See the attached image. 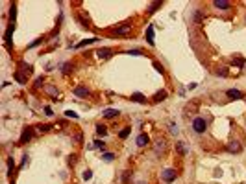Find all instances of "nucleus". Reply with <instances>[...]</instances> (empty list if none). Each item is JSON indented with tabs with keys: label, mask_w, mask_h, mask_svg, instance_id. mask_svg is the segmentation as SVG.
I'll return each mask as SVG.
<instances>
[{
	"label": "nucleus",
	"mask_w": 246,
	"mask_h": 184,
	"mask_svg": "<svg viewBox=\"0 0 246 184\" xmlns=\"http://www.w3.org/2000/svg\"><path fill=\"white\" fill-rule=\"evenodd\" d=\"M157 7H161V2H154V4H150V7H148V13H154Z\"/></svg>",
	"instance_id": "c85d7f7f"
},
{
	"label": "nucleus",
	"mask_w": 246,
	"mask_h": 184,
	"mask_svg": "<svg viewBox=\"0 0 246 184\" xmlns=\"http://www.w3.org/2000/svg\"><path fill=\"white\" fill-rule=\"evenodd\" d=\"M130 31H132V26H130V22H128V24L117 26L115 30H111V35H128Z\"/></svg>",
	"instance_id": "39448f33"
},
{
	"label": "nucleus",
	"mask_w": 246,
	"mask_h": 184,
	"mask_svg": "<svg viewBox=\"0 0 246 184\" xmlns=\"http://www.w3.org/2000/svg\"><path fill=\"white\" fill-rule=\"evenodd\" d=\"M146 42H148L150 46L156 44V41H154V24H148V26H146Z\"/></svg>",
	"instance_id": "1a4fd4ad"
},
{
	"label": "nucleus",
	"mask_w": 246,
	"mask_h": 184,
	"mask_svg": "<svg viewBox=\"0 0 246 184\" xmlns=\"http://www.w3.org/2000/svg\"><path fill=\"white\" fill-rule=\"evenodd\" d=\"M13 30H15V24L9 22V26L6 30V35H4V41H6V46L7 48H11V33H13Z\"/></svg>",
	"instance_id": "6e6552de"
},
{
	"label": "nucleus",
	"mask_w": 246,
	"mask_h": 184,
	"mask_svg": "<svg viewBox=\"0 0 246 184\" xmlns=\"http://www.w3.org/2000/svg\"><path fill=\"white\" fill-rule=\"evenodd\" d=\"M100 39L98 37H91V39H85V41H80L78 44H76V48H85V46H89V44H94V42H98Z\"/></svg>",
	"instance_id": "ddd939ff"
},
{
	"label": "nucleus",
	"mask_w": 246,
	"mask_h": 184,
	"mask_svg": "<svg viewBox=\"0 0 246 184\" xmlns=\"http://www.w3.org/2000/svg\"><path fill=\"white\" fill-rule=\"evenodd\" d=\"M31 136H34V127H24L22 134H20V140H19V146H24L26 142H30Z\"/></svg>",
	"instance_id": "f03ea898"
},
{
	"label": "nucleus",
	"mask_w": 246,
	"mask_h": 184,
	"mask_svg": "<svg viewBox=\"0 0 246 184\" xmlns=\"http://www.w3.org/2000/svg\"><path fill=\"white\" fill-rule=\"evenodd\" d=\"M45 112H46V116H52V114H54V112H52V109H50V107H48V105L45 107Z\"/></svg>",
	"instance_id": "37998d69"
},
{
	"label": "nucleus",
	"mask_w": 246,
	"mask_h": 184,
	"mask_svg": "<svg viewBox=\"0 0 246 184\" xmlns=\"http://www.w3.org/2000/svg\"><path fill=\"white\" fill-rule=\"evenodd\" d=\"M122 182H124V184L130 182V171H124V173H122Z\"/></svg>",
	"instance_id": "c9c22d12"
},
{
	"label": "nucleus",
	"mask_w": 246,
	"mask_h": 184,
	"mask_svg": "<svg viewBox=\"0 0 246 184\" xmlns=\"http://www.w3.org/2000/svg\"><path fill=\"white\" fill-rule=\"evenodd\" d=\"M15 79H17V81H19V83H20V85H24V83H26V81H28V79H26V78H24V75H20V74H19V72H15Z\"/></svg>",
	"instance_id": "c756f323"
},
{
	"label": "nucleus",
	"mask_w": 246,
	"mask_h": 184,
	"mask_svg": "<svg viewBox=\"0 0 246 184\" xmlns=\"http://www.w3.org/2000/svg\"><path fill=\"white\" fill-rule=\"evenodd\" d=\"M194 22H196V24L202 22V11H200V9H196V11H194Z\"/></svg>",
	"instance_id": "7c9ffc66"
},
{
	"label": "nucleus",
	"mask_w": 246,
	"mask_h": 184,
	"mask_svg": "<svg viewBox=\"0 0 246 184\" xmlns=\"http://www.w3.org/2000/svg\"><path fill=\"white\" fill-rule=\"evenodd\" d=\"M58 33H59V24H58V26H56L54 30H52V31H50V35H48V37H56Z\"/></svg>",
	"instance_id": "4c0bfd02"
},
{
	"label": "nucleus",
	"mask_w": 246,
	"mask_h": 184,
	"mask_svg": "<svg viewBox=\"0 0 246 184\" xmlns=\"http://www.w3.org/2000/svg\"><path fill=\"white\" fill-rule=\"evenodd\" d=\"M167 149V142H165V138H159L157 142H156V147H154V151H156V155H161L163 151Z\"/></svg>",
	"instance_id": "9d476101"
},
{
	"label": "nucleus",
	"mask_w": 246,
	"mask_h": 184,
	"mask_svg": "<svg viewBox=\"0 0 246 184\" xmlns=\"http://www.w3.org/2000/svg\"><path fill=\"white\" fill-rule=\"evenodd\" d=\"M17 68H19L17 72H19L20 75H24L26 79H28V75H31V70H34V68H31V64H28V63H24V61H20Z\"/></svg>",
	"instance_id": "20e7f679"
},
{
	"label": "nucleus",
	"mask_w": 246,
	"mask_h": 184,
	"mask_svg": "<svg viewBox=\"0 0 246 184\" xmlns=\"http://www.w3.org/2000/svg\"><path fill=\"white\" fill-rule=\"evenodd\" d=\"M104 147H105V144L102 140H96V142H93V146H91V149H104Z\"/></svg>",
	"instance_id": "393cba45"
},
{
	"label": "nucleus",
	"mask_w": 246,
	"mask_h": 184,
	"mask_svg": "<svg viewBox=\"0 0 246 184\" xmlns=\"http://www.w3.org/2000/svg\"><path fill=\"white\" fill-rule=\"evenodd\" d=\"M176 151L179 155H187V147L183 146V142H176Z\"/></svg>",
	"instance_id": "4be33fe9"
},
{
	"label": "nucleus",
	"mask_w": 246,
	"mask_h": 184,
	"mask_svg": "<svg viewBox=\"0 0 246 184\" xmlns=\"http://www.w3.org/2000/svg\"><path fill=\"white\" fill-rule=\"evenodd\" d=\"M65 116H67V118H72V120H78V118H80V114H76L74 111H65Z\"/></svg>",
	"instance_id": "bb28decb"
},
{
	"label": "nucleus",
	"mask_w": 246,
	"mask_h": 184,
	"mask_svg": "<svg viewBox=\"0 0 246 184\" xmlns=\"http://www.w3.org/2000/svg\"><path fill=\"white\" fill-rule=\"evenodd\" d=\"M154 68H156L159 74H165V68H163V64H159L157 61H154Z\"/></svg>",
	"instance_id": "2f4dec72"
},
{
	"label": "nucleus",
	"mask_w": 246,
	"mask_h": 184,
	"mask_svg": "<svg viewBox=\"0 0 246 184\" xmlns=\"http://www.w3.org/2000/svg\"><path fill=\"white\" fill-rule=\"evenodd\" d=\"M96 134L104 138L105 134H108V127H105V125H102V123H98V125H96Z\"/></svg>",
	"instance_id": "aec40b11"
},
{
	"label": "nucleus",
	"mask_w": 246,
	"mask_h": 184,
	"mask_svg": "<svg viewBox=\"0 0 246 184\" xmlns=\"http://www.w3.org/2000/svg\"><path fill=\"white\" fill-rule=\"evenodd\" d=\"M72 68H74V67H72L70 63H65V64L61 67V72H63V74H70V72H72Z\"/></svg>",
	"instance_id": "b1692460"
},
{
	"label": "nucleus",
	"mask_w": 246,
	"mask_h": 184,
	"mask_svg": "<svg viewBox=\"0 0 246 184\" xmlns=\"http://www.w3.org/2000/svg\"><path fill=\"white\" fill-rule=\"evenodd\" d=\"M167 96H168V94H167V90H159V92H156V96H154V101H156V103H159V101H163V100L167 98Z\"/></svg>",
	"instance_id": "a211bd4d"
},
{
	"label": "nucleus",
	"mask_w": 246,
	"mask_h": 184,
	"mask_svg": "<svg viewBox=\"0 0 246 184\" xmlns=\"http://www.w3.org/2000/svg\"><path fill=\"white\" fill-rule=\"evenodd\" d=\"M37 129H39V133H48L50 129H52V125H50V123H45V125H39Z\"/></svg>",
	"instance_id": "a878e982"
},
{
	"label": "nucleus",
	"mask_w": 246,
	"mask_h": 184,
	"mask_svg": "<svg viewBox=\"0 0 246 184\" xmlns=\"http://www.w3.org/2000/svg\"><path fill=\"white\" fill-rule=\"evenodd\" d=\"M130 133H132V127H124L122 129V131H120V140H124V138H128V136H130Z\"/></svg>",
	"instance_id": "5701e85b"
},
{
	"label": "nucleus",
	"mask_w": 246,
	"mask_h": 184,
	"mask_svg": "<svg viewBox=\"0 0 246 184\" xmlns=\"http://www.w3.org/2000/svg\"><path fill=\"white\" fill-rule=\"evenodd\" d=\"M45 92L46 94H50V96H54V98H58V89H56V86L54 85H52V83H48V85H45Z\"/></svg>",
	"instance_id": "2eb2a0df"
},
{
	"label": "nucleus",
	"mask_w": 246,
	"mask_h": 184,
	"mask_svg": "<svg viewBox=\"0 0 246 184\" xmlns=\"http://www.w3.org/2000/svg\"><path fill=\"white\" fill-rule=\"evenodd\" d=\"M74 140H76V142H82V134H80V133H78V134H76V136H74Z\"/></svg>",
	"instance_id": "a18cd8bd"
},
{
	"label": "nucleus",
	"mask_w": 246,
	"mask_h": 184,
	"mask_svg": "<svg viewBox=\"0 0 246 184\" xmlns=\"http://www.w3.org/2000/svg\"><path fill=\"white\" fill-rule=\"evenodd\" d=\"M113 53H115L113 48H98V50H96V55H98L100 59H109Z\"/></svg>",
	"instance_id": "423d86ee"
},
{
	"label": "nucleus",
	"mask_w": 246,
	"mask_h": 184,
	"mask_svg": "<svg viewBox=\"0 0 246 184\" xmlns=\"http://www.w3.org/2000/svg\"><path fill=\"white\" fill-rule=\"evenodd\" d=\"M150 144V138H148V134H144V133H141L137 136V146L139 147H144V146H148Z\"/></svg>",
	"instance_id": "f8f14e48"
},
{
	"label": "nucleus",
	"mask_w": 246,
	"mask_h": 184,
	"mask_svg": "<svg viewBox=\"0 0 246 184\" xmlns=\"http://www.w3.org/2000/svg\"><path fill=\"white\" fill-rule=\"evenodd\" d=\"M170 133H172V134H178V127H176L174 123H170Z\"/></svg>",
	"instance_id": "a19ab883"
},
{
	"label": "nucleus",
	"mask_w": 246,
	"mask_h": 184,
	"mask_svg": "<svg viewBox=\"0 0 246 184\" xmlns=\"http://www.w3.org/2000/svg\"><path fill=\"white\" fill-rule=\"evenodd\" d=\"M217 75H222V78H226V75H228V68H220V70H217Z\"/></svg>",
	"instance_id": "e433bc0d"
},
{
	"label": "nucleus",
	"mask_w": 246,
	"mask_h": 184,
	"mask_svg": "<svg viewBox=\"0 0 246 184\" xmlns=\"http://www.w3.org/2000/svg\"><path fill=\"white\" fill-rule=\"evenodd\" d=\"M213 6L218 9H231V2H228V0H215Z\"/></svg>",
	"instance_id": "4468645a"
},
{
	"label": "nucleus",
	"mask_w": 246,
	"mask_h": 184,
	"mask_svg": "<svg viewBox=\"0 0 246 184\" xmlns=\"http://www.w3.org/2000/svg\"><path fill=\"white\" fill-rule=\"evenodd\" d=\"M26 162H28V155H24V157H22V160H20V166H19V168H24V164H26Z\"/></svg>",
	"instance_id": "79ce46f5"
},
{
	"label": "nucleus",
	"mask_w": 246,
	"mask_h": 184,
	"mask_svg": "<svg viewBox=\"0 0 246 184\" xmlns=\"http://www.w3.org/2000/svg\"><path fill=\"white\" fill-rule=\"evenodd\" d=\"M192 129H194V133H198V134L206 133V129H207V122L204 120V118H194V120H192Z\"/></svg>",
	"instance_id": "f257e3e1"
},
{
	"label": "nucleus",
	"mask_w": 246,
	"mask_h": 184,
	"mask_svg": "<svg viewBox=\"0 0 246 184\" xmlns=\"http://www.w3.org/2000/svg\"><path fill=\"white\" fill-rule=\"evenodd\" d=\"M137 184H144V182H137Z\"/></svg>",
	"instance_id": "49530a36"
},
{
	"label": "nucleus",
	"mask_w": 246,
	"mask_h": 184,
	"mask_svg": "<svg viewBox=\"0 0 246 184\" xmlns=\"http://www.w3.org/2000/svg\"><path fill=\"white\" fill-rule=\"evenodd\" d=\"M130 55H143V50H130Z\"/></svg>",
	"instance_id": "ea45409f"
},
{
	"label": "nucleus",
	"mask_w": 246,
	"mask_h": 184,
	"mask_svg": "<svg viewBox=\"0 0 246 184\" xmlns=\"http://www.w3.org/2000/svg\"><path fill=\"white\" fill-rule=\"evenodd\" d=\"M7 171H9L7 175H13V158H9V160H7Z\"/></svg>",
	"instance_id": "72a5a7b5"
},
{
	"label": "nucleus",
	"mask_w": 246,
	"mask_h": 184,
	"mask_svg": "<svg viewBox=\"0 0 246 184\" xmlns=\"http://www.w3.org/2000/svg\"><path fill=\"white\" fill-rule=\"evenodd\" d=\"M43 83H45V79H43V75H41V78H37V79H35L34 86H35V89H39V86H43Z\"/></svg>",
	"instance_id": "f704fd0d"
},
{
	"label": "nucleus",
	"mask_w": 246,
	"mask_h": 184,
	"mask_svg": "<svg viewBox=\"0 0 246 184\" xmlns=\"http://www.w3.org/2000/svg\"><path fill=\"white\" fill-rule=\"evenodd\" d=\"M228 151H230V153H239V151H241V144L239 142H230Z\"/></svg>",
	"instance_id": "6ab92c4d"
},
{
	"label": "nucleus",
	"mask_w": 246,
	"mask_h": 184,
	"mask_svg": "<svg viewBox=\"0 0 246 184\" xmlns=\"http://www.w3.org/2000/svg\"><path fill=\"white\" fill-rule=\"evenodd\" d=\"M91 92H89V89L85 85H78L76 89H74V96H78V98H87Z\"/></svg>",
	"instance_id": "0eeeda50"
},
{
	"label": "nucleus",
	"mask_w": 246,
	"mask_h": 184,
	"mask_svg": "<svg viewBox=\"0 0 246 184\" xmlns=\"http://www.w3.org/2000/svg\"><path fill=\"white\" fill-rule=\"evenodd\" d=\"M76 158H78L76 155H70V157H69V164H70V166H74V164H76Z\"/></svg>",
	"instance_id": "58836bf2"
},
{
	"label": "nucleus",
	"mask_w": 246,
	"mask_h": 184,
	"mask_svg": "<svg viewBox=\"0 0 246 184\" xmlns=\"http://www.w3.org/2000/svg\"><path fill=\"white\" fill-rule=\"evenodd\" d=\"M119 114H120V111H117V109H105V111L102 112L104 118H115V116H119Z\"/></svg>",
	"instance_id": "dca6fc26"
},
{
	"label": "nucleus",
	"mask_w": 246,
	"mask_h": 184,
	"mask_svg": "<svg viewBox=\"0 0 246 184\" xmlns=\"http://www.w3.org/2000/svg\"><path fill=\"white\" fill-rule=\"evenodd\" d=\"M226 96H228V98H231V100H242V98H244V94H242L241 90H237V89H230V90L226 92Z\"/></svg>",
	"instance_id": "9b49d317"
},
{
	"label": "nucleus",
	"mask_w": 246,
	"mask_h": 184,
	"mask_svg": "<svg viewBox=\"0 0 246 184\" xmlns=\"http://www.w3.org/2000/svg\"><path fill=\"white\" fill-rule=\"evenodd\" d=\"M187 89H189V90H194V89H196V83H189Z\"/></svg>",
	"instance_id": "c03bdc74"
},
{
	"label": "nucleus",
	"mask_w": 246,
	"mask_h": 184,
	"mask_svg": "<svg viewBox=\"0 0 246 184\" xmlns=\"http://www.w3.org/2000/svg\"><path fill=\"white\" fill-rule=\"evenodd\" d=\"M102 158H104L105 162H111V160L115 158V155H113V153H104V155H102Z\"/></svg>",
	"instance_id": "473e14b6"
},
{
	"label": "nucleus",
	"mask_w": 246,
	"mask_h": 184,
	"mask_svg": "<svg viewBox=\"0 0 246 184\" xmlns=\"http://www.w3.org/2000/svg\"><path fill=\"white\" fill-rule=\"evenodd\" d=\"M82 177H83V180H91V179H93V171H91V169H85Z\"/></svg>",
	"instance_id": "cd10ccee"
},
{
	"label": "nucleus",
	"mask_w": 246,
	"mask_h": 184,
	"mask_svg": "<svg viewBox=\"0 0 246 184\" xmlns=\"http://www.w3.org/2000/svg\"><path fill=\"white\" fill-rule=\"evenodd\" d=\"M132 101H135V103H146V98L141 92H133L132 94Z\"/></svg>",
	"instance_id": "f3484780"
},
{
	"label": "nucleus",
	"mask_w": 246,
	"mask_h": 184,
	"mask_svg": "<svg viewBox=\"0 0 246 184\" xmlns=\"http://www.w3.org/2000/svg\"><path fill=\"white\" fill-rule=\"evenodd\" d=\"M176 177H178V171L172 169V168H168V169H165V171L161 173V179H163L167 184H170L172 180H176Z\"/></svg>",
	"instance_id": "7ed1b4c3"
},
{
	"label": "nucleus",
	"mask_w": 246,
	"mask_h": 184,
	"mask_svg": "<svg viewBox=\"0 0 246 184\" xmlns=\"http://www.w3.org/2000/svg\"><path fill=\"white\" fill-rule=\"evenodd\" d=\"M43 42H45V37H37L34 42H30V44H28V50H31V48H35V46L43 44Z\"/></svg>",
	"instance_id": "412c9836"
}]
</instances>
